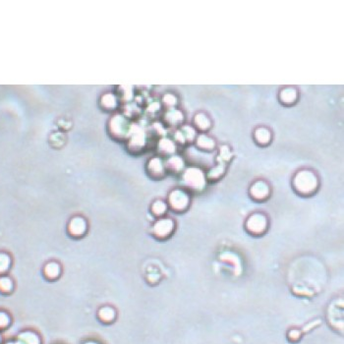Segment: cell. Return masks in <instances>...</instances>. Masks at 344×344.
Listing matches in <instances>:
<instances>
[{
    "instance_id": "cell-1",
    "label": "cell",
    "mask_w": 344,
    "mask_h": 344,
    "mask_svg": "<svg viewBox=\"0 0 344 344\" xmlns=\"http://www.w3.org/2000/svg\"><path fill=\"white\" fill-rule=\"evenodd\" d=\"M292 187L298 195L310 197L314 195L319 187L318 176L312 169H300L292 178Z\"/></svg>"
},
{
    "instance_id": "cell-2",
    "label": "cell",
    "mask_w": 344,
    "mask_h": 344,
    "mask_svg": "<svg viewBox=\"0 0 344 344\" xmlns=\"http://www.w3.org/2000/svg\"><path fill=\"white\" fill-rule=\"evenodd\" d=\"M182 183L188 192H202L206 187L205 172L197 166L186 167L182 172Z\"/></svg>"
},
{
    "instance_id": "cell-3",
    "label": "cell",
    "mask_w": 344,
    "mask_h": 344,
    "mask_svg": "<svg viewBox=\"0 0 344 344\" xmlns=\"http://www.w3.org/2000/svg\"><path fill=\"white\" fill-rule=\"evenodd\" d=\"M245 229L252 236H261L268 229L267 216L259 211L253 212L245 221Z\"/></svg>"
},
{
    "instance_id": "cell-4",
    "label": "cell",
    "mask_w": 344,
    "mask_h": 344,
    "mask_svg": "<svg viewBox=\"0 0 344 344\" xmlns=\"http://www.w3.org/2000/svg\"><path fill=\"white\" fill-rule=\"evenodd\" d=\"M191 202L190 194L185 189H174L169 193L168 204L174 211L182 212L185 211Z\"/></svg>"
},
{
    "instance_id": "cell-5",
    "label": "cell",
    "mask_w": 344,
    "mask_h": 344,
    "mask_svg": "<svg viewBox=\"0 0 344 344\" xmlns=\"http://www.w3.org/2000/svg\"><path fill=\"white\" fill-rule=\"evenodd\" d=\"M175 229L173 219L168 217H161L157 219L152 226V234L157 239L168 238Z\"/></svg>"
},
{
    "instance_id": "cell-6",
    "label": "cell",
    "mask_w": 344,
    "mask_h": 344,
    "mask_svg": "<svg viewBox=\"0 0 344 344\" xmlns=\"http://www.w3.org/2000/svg\"><path fill=\"white\" fill-rule=\"evenodd\" d=\"M270 186L264 180L254 181L249 189L250 197L256 201H263L267 200L270 196Z\"/></svg>"
},
{
    "instance_id": "cell-7",
    "label": "cell",
    "mask_w": 344,
    "mask_h": 344,
    "mask_svg": "<svg viewBox=\"0 0 344 344\" xmlns=\"http://www.w3.org/2000/svg\"><path fill=\"white\" fill-rule=\"evenodd\" d=\"M111 132L119 138H127L132 126L123 115H115L110 122Z\"/></svg>"
},
{
    "instance_id": "cell-8",
    "label": "cell",
    "mask_w": 344,
    "mask_h": 344,
    "mask_svg": "<svg viewBox=\"0 0 344 344\" xmlns=\"http://www.w3.org/2000/svg\"><path fill=\"white\" fill-rule=\"evenodd\" d=\"M129 147L134 150H141L145 144V134L144 132L136 125H133L129 134Z\"/></svg>"
},
{
    "instance_id": "cell-9",
    "label": "cell",
    "mask_w": 344,
    "mask_h": 344,
    "mask_svg": "<svg viewBox=\"0 0 344 344\" xmlns=\"http://www.w3.org/2000/svg\"><path fill=\"white\" fill-rule=\"evenodd\" d=\"M146 170L148 174L153 178H160L165 174V164L164 161L158 157H151L146 164Z\"/></svg>"
},
{
    "instance_id": "cell-10",
    "label": "cell",
    "mask_w": 344,
    "mask_h": 344,
    "mask_svg": "<svg viewBox=\"0 0 344 344\" xmlns=\"http://www.w3.org/2000/svg\"><path fill=\"white\" fill-rule=\"evenodd\" d=\"M298 95H299V93H298V90L295 86H287L282 87L279 90L278 98L282 104L292 105L297 101Z\"/></svg>"
},
{
    "instance_id": "cell-11",
    "label": "cell",
    "mask_w": 344,
    "mask_h": 344,
    "mask_svg": "<svg viewBox=\"0 0 344 344\" xmlns=\"http://www.w3.org/2000/svg\"><path fill=\"white\" fill-rule=\"evenodd\" d=\"M195 143H196V145L200 149L204 150V151H211L216 147L215 140L212 137H210L204 133L197 135V137L195 139Z\"/></svg>"
},
{
    "instance_id": "cell-12",
    "label": "cell",
    "mask_w": 344,
    "mask_h": 344,
    "mask_svg": "<svg viewBox=\"0 0 344 344\" xmlns=\"http://www.w3.org/2000/svg\"><path fill=\"white\" fill-rule=\"evenodd\" d=\"M165 169L172 173H180L185 169V161L184 159L177 154L170 155L166 161L164 162Z\"/></svg>"
},
{
    "instance_id": "cell-13",
    "label": "cell",
    "mask_w": 344,
    "mask_h": 344,
    "mask_svg": "<svg viewBox=\"0 0 344 344\" xmlns=\"http://www.w3.org/2000/svg\"><path fill=\"white\" fill-rule=\"evenodd\" d=\"M254 139L258 144L266 145L271 142L272 133L267 127L258 126L254 131Z\"/></svg>"
},
{
    "instance_id": "cell-14",
    "label": "cell",
    "mask_w": 344,
    "mask_h": 344,
    "mask_svg": "<svg viewBox=\"0 0 344 344\" xmlns=\"http://www.w3.org/2000/svg\"><path fill=\"white\" fill-rule=\"evenodd\" d=\"M193 122H194L195 129L201 132H205L211 127V120L208 117V115L205 114L204 112L196 113L194 116Z\"/></svg>"
},
{
    "instance_id": "cell-15",
    "label": "cell",
    "mask_w": 344,
    "mask_h": 344,
    "mask_svg": "<svg viewBox=\"0 0 344 344\" xmlns=\"http://www.w3.org/2000/svg\"><path fill=\"white\" fill-rule=\"evenodd\" d=\"M86 229V223L82 217H74L69 223V231L74 236H81Z\"/></svg>"
},
{
    "instance_id": "cell-16",
    "label": "cell",
    "mask_w": 344,
    "mask_h": 344,
    "mask_svg": "<svg viewBox=\"0 0 344 344\" xmlns=\"http://www.w3.org/2000/svg\"><path fill=\"white\" fill-rule=\"evenodd\" d=\"M164 119L170 125H178L182 123L184 119V115L181 110L175 107H172V108H168V110L165 112Z\"/></svg>"
},
{
    "instance_id": "cell-17",
    "label": "cell",
    "mask_w": 344,
    "mask_h": 344,
    "mask_svg": "<svg viewBox=\"0 0 344 344\" xmlns=\"http://www.w3.org/2000/svg\"><path fill=\"white\" fill-rule=\"evenodd\" d=\"M158 150L160 153L162 154H166V155H172L174 154L175 150H176V144L175 143L168 139V138H162L159 140L158 144H157Z\"/></svg>"
},
{
    "instance_id": "cell-18",
    "label": "cell",
    "mask_w": 344,
    "mask_h": 344,
    "mask_svg": "<svg viewBox=\"0 0 344 344\" xmlns=\"http://www.w3.org/2000/svg\"><path fill=\"white\" fill-rule=\"evenodd\" d=\"M225 173V164L223 163H217L215 166L211 167L206 173V180L207 181H217L219 180Z\"/></svg>"
},
{
    "instance_id": "cell-19",
    "label": "cell",
    "mask_w": 344,
    "mask_h": 344,
    "mask_svg": "<svg viewBox=\"0 0 344 344\" xmlns=\"http://www.w3.org/2000/svg\"><path fill=\"white\" fill-rule=\"evenodd\" d=\"M17 344H40L37 334L32 331H24L19 334Z\"/></svg>"
},
{
    "instance_id": "cell-20",
    "label": "cell",
    "mask_w": 344,
    "mask_h": 344,
    "mask_svg": "<svg viewBox=\"0 0 344 344\" xmlns=\"http://www.w3.org/2000/svg\"><path fill=\"white\" fill-rule=\"evenodd\" d=\"M232 156H233V154L231 152L230 147L226 144H222L221 146H219V149H218L217 163L226 164L232 158Z\"/></svg>"
},
{
    "instance_id": "cell-21",
    "label": "cell",
    "mask_w": 344,
    "mask_h": 344,
    "mask_svg": "<svg viewBox=\"0 0 344 344\" xmlns=\"http://www.w3.org/2000/svg\"><path fill=\"white\" fill-rule=\"evenodd\" d=\"M115 316H116V313H115V311H114L112 308H110V307H103V308H101V309L99 310V312H98V317H99V319L102 320L103 322H106V323L113 321L114 318H115Z\"/></svg>"
},
{
    "instance_id": "cell-22",
    "label": "cell",
    "mask_w": 344,
    "mask_h": 344,
    "mask_svg": "<svg viewBox=\"0 0 344 344\" xmlns=\"http://www.w3.org/2000/svg\"><path fill=\"white\" fill-rule=\"evenodd\" d=\"M167 207H168V205H167V203L165 201L157 200L151 204V212L155 216H161V215H163L166 212Z\"/></svg>"
},
{
    "instance_id": "cell-23",
    "label": "cell",
    "mask_w": 344,
    "mask_h": 344,
    "mask_svg": "<svg viewBox=\"0 0 344 344\" xmlns=\"http://www.w3.org/2000/svg\"><path fill=\"white\" fill-rule=\"evenodd\" d=\"M14 288L13 280L7 275H0V292L10 293Z\"/></svg>"
},
{
    "instance_id": "cell-24",
    "label": "cell",
    "mask_w": 344,
    "mask_h": 344,
    "mask_svg": "<svg viewBox=\"0 0 344 344\" xmlns=\"http://www.w3.org/2000/svg\"><path fill=\"white\" fill-rule=\"evenodd\" d=\"M181 132L183 133L186 142H193L197 137V130L191 125H183L181 127Z\"/></svg>"
},
{
    "instance_id": "cell-25",
    "label": "cell",
    "mask_w": 344,
    "mask_h": 344,
    "mask_svg": "<svg viewBox=\"0 0 344 344\" xmlns=\"http://www.w3.org/2000/svg\"><path fill=\"white\" fill-rule=\"evenodd\" d=\"M11 266V258L6 253H0V275H4Z\"/></svg>"
},
{
    "instance_id": "cell-26",
    "label": "cell",
    "mask_w": 344,
    "mask_h": 344,
    "mask_svg": "<svg viewBox=\"0 0 344 344\" xmlns=\"http://www.w3.org/2000/svg\"><path fill=\"white\" fill-rule=\"evenodd\" d=\"M101 104L107 109H113L117 104L116 96L113 93H105L101 97Z\"/></svg>"
},
{
    "instance_id": "cell-27",
    "label": "cell",
    "mask_w": 344,
    "mask_h": 344,
    "mask_svg": "<svg viewBox=\"0 0 344 344\" xmlns=\"http://www.w3.org/2000/svg\"><path fill=\"white\" fill-rule=\"evenodd\" d=\"M60 272L59 265L55 262H49L45 265L44 273L49 278H56Z\"/></svg>"
},
{
    "instance_id": "cell-28",
    "label": "cell",
    "mask_w": 344,
    "mask_h": 344,
    "mask_svg": "<svg viewBox=\"0 0 344 344\" xmlns=\"http://www.w3.org/2000/svg\"><path fill=\"white\" fill-rule=\"evenodd\" d=\"M162 102L168 107V108H172L175 106V104L177 103V97L171 93V92H168V93H165L163 95V98H162Z\"/></svg>"
},
{
    "instance_id": "cell-29",
    "label": "cell",
    "mask_w": 344,
    "mask_h": 344,
    "mask_svg": "<svg viewBox=\"0 0 344 344\" xmlns=\"http://www.w3.org/2000/svg\"><path fill=\"white\" fill-rule=\"evenodd\" d=\"M11 323V318L10 315L4 312V311H0V330L7 328Z\"/></svg>"
},
{
    "instance_id": "cell-30",
    "label": "cell",
    "mask_w": 344,
    "mask_h": 344,
    "mask_svg": "<svg viewBox=\"0 0 344 344\" xmlns=\"http://www.w3.org/2000/svg\"><path fill=\"white\" fill-rule=\"evenodd\" d=\"M174 139L179 143H186V139L183 135V133L181 132V130H178L175 132L174 134Z\"/></svg>"
},
{
    "instance_id": "cell-31",
    "label": "cell",
    "mask_w": 344,
    "mask_h": 344,
    "mask_svg": "<svg viewBox=\"0 0 344 344\" xmlns=\"http://www.w3.org/2000/svg\"><path fill=\"white\" fill-rule=\"evenodd\" d=\"M300 336H301V333H300V331L299 330H297V329H292V330H290L289 331V333H288V337H289V339L290 340H298V339H300Z\"/></svg>"
},
{
    "instance_id": "cell-32",
    "label": "cell",
    "mask_w": 344,
    "mask_h": 344,
    "mask_svg": "<svg viewBox=\"0 0 344 344\" xmlns=\"http://www.w3.org/2000/svg\"><path fill=\"white\" fill-rule=\"evenodd\" d=\"M85 344H98L96 342H93V341H88V342H86Z\"/></svg>"
},
{
    "instance_id": "cell-33",
    "label": "cell",
    "mask_w": 344,
    "mask_h": 344,
    "mask_svg": "<svg viewBox=\"0 0 344 344\" xmlns=\"http://www.w3.org/2000/svg\"><path fill=\"white\" fill-rule=\"evenodd\" d=\"M1 341H2V337H1V335H0V344H1Z\"/></svg>"
}]
</instances>
